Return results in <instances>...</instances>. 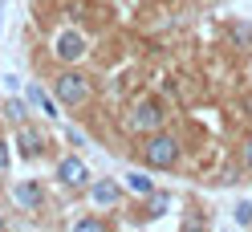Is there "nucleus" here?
<instances>
[{"mask_svg":"<svg viewBox=\"0 0 252 232\" xmlns=\"http://www.w3.org/2000/svg\"><path fill=\"white\" fill-rule=\"evenodd\" d=\"M248 86H252V61H248Z\"/></svg>","mask_w":252,"mask_h":232,"instance_id":"nucleus-19","label":"nucleus"},{"mask_svg":"<svg viewBox=\"0 0 252 232\" xmlns=\"http://www.w3.org/2000/svg\"><path fill=\"white\" fill-rule=\"evenodd\" d=\"M25 98H29V106H37V110H41V114H49V118H57V114H61V102H57V94L49 98V90H45L41 82H29Z\"/></svg>","mask_w":252,"mask_h":232,"instance_id":"nucleus-9","label":"nucleus"},{"mask_svg":"<svg viewBox=\"0 0 252 232\" xmlns=\"http://www.w3.org/2000/svg\"><path fill=\"white\" fill-rule=\"evenodd\" d=\"M53 94H57V102L65 106V110H82V106L94 98V86H90V77L82 69L65 66V69L53 77Z\"/></svg>","mask_w":252,"mask_h":232,"instance_id":"nucleus-2","label":"nucleus"},{"mask_svg":"<svg viewBox=\"0 0 252 232\" xmlns=\"http://www.w3.org/2000/svg\"><path fill=\"white\" fill-rule=\"evenodd\" d=\"M57 179L65 188H90V167L82 163V155H65L57 159Z\"/></svg>","mask_w":252,"mask_h":232,"instance_id":"nucleus-5","label":"nucleus"},{"mask_svg":"<svg viewBox=\"0 0 252 232\" xmlns=\"http://www.w3.org/2000/svg\"><path fill=\"white\" fill-rule=\"evenodd\" d=\"M12 204H17L21 212H37V208L45 204L41 179H21V183H12Z\"/></svg>","mask_w":252,"mask_h":232,"instance_id":"nucleus-6","label":"nucleus"},{"mask_svg":"<svg viewBox=\"0 0 252 232\" xmlns=\"http://www.w3.org/2000/svg\"><path fill=\"white\" fill-rule=\"evenodd\" d=\"M0 228H4V220H0Z\"/></svg>","mask_w":252,"mask_h":232,"instance_id":"nucleus-20","label":"nucleus"},{"mask_svg":"<svg viewBox=\"0 0 252 232\" xmlns=\"http://www.w3.org/2000/svg\"><path fill=\"white\" fill-rule=\"evenodd\" d=\"M122 179H126V183H122L126 192H134V196H143V199L155 192V179H151L147 171H130V175H122Z\"/></svg>","mask_w":252,"mask_h":232,"instance_id":"nucleus-10","label":"nucleus"},{"mask_svg":"<svg viewBox=\"0 0 252 232\" xmlns=\"http://www.w3.org/2000/svg\"><path fill=\"white\" fill-rule=\"evenodd\" d=\"M65 138H69V143H73V147H90V138H86L82 131H65Z\"/></svg>","mask_w":252,"mask_h":232,"instance_id":"nucleus-16","label":"nucleus"},{"mask_svg":"<svg viewBox=\"0 0 252 232\" xmlns=\"http://www.w3.org/2000/svg\"><path fill=\"white\" fill-rule=\"evenodd\" d=\"M143 163L147 167H155V171H167V167H175L179 163V155H183V147H179V138L175 134H167V131H151V134H143Z\"/></svg>","mask_w":252,"mask_h":232,"instance_id":"nucleus-3","label":"nucleus"},{"mask_svg":"<svg viewBox=\"0 0 252 232\" xmlns=\"http://www.w3.org/2000/svg\"><path fill=\"white\" fill-rule=\"evenodd\" d=\"M90 199L98 208H114L122 199V183L118 179H90Z\"/></svg>","mask_w":252,"mask_h":232,"instance_id":"nucleus-8","label":"nucleus"},{"mask_svg":"<svg viewBox=\"0 0 252 232\" xmlns=\"http://www.w3.org/2000/svg\"><path fill=\"white\" fill-rule=\"evenodd\" d=\"M4 118L12 122V127L25 122V118H29V98H8V102H4Z\"/></svg>","mask_w":252,"mask_h":232,"instance_id":"nucleus-12","label":"nucleus"},{"mask_svg":"<svg viewBox=\"0 0 252 232\" xmlns=\"http://www.w3.org/2000/svg\"><path fill=\"white\" fill-rule=\"evenodd\" d=\"M4 167H8V143L0 138V171H4Z\"/></svg>","mask_w":252,"mask_h":232,"instance_id":"nucleus-18","label":"nucleus"},{"mask_svg":"<svg viewBox=\"0 0 252 232\" xmlns=\"http://www.w3.org/2000/svg\"><path fill=\"white\" fill-rule=\"evenodd\" d=\"M228 41L236 45V49H248V45H252V25L232 21V25H228Z\"/></svg>","mask_w":252,"mask_h":232,"instance_id":"nucleus-11","label":"nucleus"},{"mask_svg":"<svg viewBox=\"0 0 252 232\" xmlns=\"http://www.w3.org/2000/svg\"><path fill=\"white\" fill-rule=\"evenodd\" d=\"M17 147H21L25 159H37V155H45V147H49V143H45V134L25 118V122H17Z\"/></svg>","mask_w":252,"mask_h":232,"instance_id":"nucleus-7","label":"nucleus"},{"mask_svg":"<svg viewBox=\"0 0 252 232\" xmlns=\"http://www.w3.org/2000/svg\"><path fill=\"white\" fill-rule=\"evenodd\" d=\"M236 224L240 228H252V199H240V204H236V216H232Z\"/></svg>","mask_w":252,"mask_h":232,"instance_id":"nucleus-14","label":"nucleus"},{"mask_svg":"<svg viewBox=\"0 0 252 232\" xmlns=\"http://www.w3.org/2000/svg\"><path fill=\"white\" fill-rule=\"evenodd\" d=\"M163 122H167V114H163V106H159V98H151V94H143V98H134L130 106H126V118H122V127L130 131V134H151V131H163Z\"/></svg>","mask_w":252,"mask_h":232,"instance_id":"nucleus-1","label":"nucleus"},{"mask_svg":"<svg viewBox=\"0 0 252 232\" xmlns=\"http://www.w3.org/2000/svg\"><path fill=\"white\" fill-rule=\"evenodd\" d=\"M73 228H77V232H102L106 220H98V216H86V220H73Z\"/></svg>","mask_w":252,"mask_h":232,"instance_id":"nucleus-15","label":"nucleus"},{"mask_svg":"<svg viewBox=\"0 0 252 232\" xmlns=\"http://www.w3.org/2000/svg\"><path fill=\"white\" fill-rule=\"evenodd\" d=\"M167 204H171V199H167L163 192H151V196H147V216H151V220H159V216L167 212Z\"/></svg>","mask_w":252,"mask_h":232,"instance_id":"nucleus-13","label":"nucleus"},{"mask_svg":"<svg viewBox=\"0 0 252 232\" xmlns=\"http://www.w3.org/2000/svg\"><path fill=\"white\" fill-rule=\"evenodd\" d=\"M86 53H90V41H86L82 29H61V33L53 37V57L61 61V66H77Z\"/></svg>","mask_w":252,"mask_h":232,"instance_id":"nucleus-4","label":"nucleus"},{"mask_svg":"<svg viewBox=\"0 0 252 232\" xmlns=\"http://www.w3.org/2000/svg\"><path fill=\"white\" fill-rule=\"evenodd\" d=\"M240 159H244V167L252 171V138H244V147H240Z\"/></svg>","mask_w":252,"mask_h":232,"instance_id":"nucleus-17","label":"nucleus"}]
</instances>
